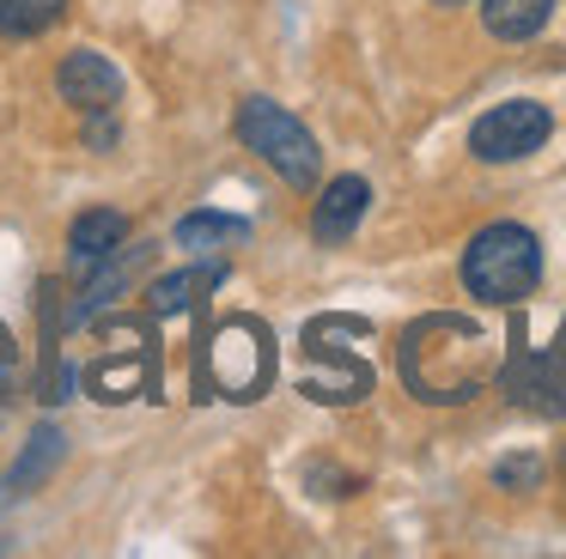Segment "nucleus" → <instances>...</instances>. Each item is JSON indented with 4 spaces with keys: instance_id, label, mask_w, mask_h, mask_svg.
<instances>
[{
    "instance_id": "1",
    "label": "nucleus",
    "mask_w": 566,
    "mask_h": 559,
    "mask_svg": "<svg viewBox=\"0 0 566 559\" xmlns=\"http://www.w3.org/2000/svg\"><path fill=\"white\" fill-rule=\"evenodd\" d=\"M396 371H402L408 395L427 401V408H457V401L481 395L500 371V347L475 316L457 310H432L420 323L402 328V347H396Z\"/></svg>"
},
{
    "instance_id": "2",
    "label": "nucleus",
    "mask_w": 566,
    "mask_h": 559,
    "mask_svg": "<svg viewBox=\"0 0 566 559\" xmlns=\"http://www.w3.org/2000/svg\"><path fill=\"white\" fill-rule=\"evenodd\" d=\"M371 323L366 316H311L305 323V371H298V389L323 408H354V401L371 395V359L354 347L366 340Z\"/></svg>"
},
{
    "instance_id": "3",
    "label": "nucleus",
    "mask_w": 566,
    "mask_h": 559,
    "mask_svg": "<svg viewBox=\"0 0 566 559\" xmlns=\"http://www.w3.org/2000/svg\"><path fill=\"white\" fill-rule=\"evenodd\" d=\"M463 286L481 304H524L542 286V243L530 225H481L463 250Z\"/></svg>"
},
{
    "instance_id": "4",
    "label": "nucleus",
    "mask_w": 566,
    "mask_h": 559,
    "mask_svg": "<svg viewBox=\"0 0 566 559\" xmlns=\"http://www.w3.org/2000/svg\"><path fill=\"white\" fill-rule=\"evenodd\" d=\"M232 128H238V140H244L250 152H256L262 165L286 182V189H311V182H317V170H323L317 140H311L305 122L286 116L274 97H244L238 116H232Z\"/></svg>"
},
{
    "instance_id": "5",
    "label": "nucleus",
    "mask_w": 566,
    "mask_h": 559,
    "mask_svg": "<svg viewBox=\"0 0 566 559\" xmlns=\"http://www.w3.org/2000/svg\"><path fill=\"white\" fill-rule=\"evenodd\" d=\"M208 383L226 401H256L274 383V335L256 316H232L208 335Z\"/></svg>"
},
{
    "instance_id": "6",
    "label": "nucleus",
    "mask_w": 566,
    "mask_h": 559,
    "mask_svg": "<svg viewBox=\"0 0 566 559\" xmlns=\"http://www.w3.org/2000/svg\"><path fill=\"white\" fill-rule=\"evenodd\" d=\"M548 134H554L548 104H536V97H512V104H493L488 116L469 128V152H475L481 165H517V158L542 152Z\"/></svg>"
},
{
    "instance_id": "7",
    "label": "nucleus",
    "mask_w": 566,
    "mask_h": 559,
    "mask_svg": "<svg viewBox=\"0 0 566 559\" xmlns=\"http://www.w3.org/2000/svg\"><path fill=\"white\" fill-rule=\"evenodd\" d=\"M55 92H62V104L98 116V109L123 104V73H116V61L98 55V49H74V55L62 61V73H55Z\"/></svg>"
},
{
    "instance_id": "8",
    "label": "nucleus",
    "mask_w": 566,
    "mask_h": 559,
    "mask_svg": "<svg viewBox=\"0 0 566 559\" xmlns=\"http://www.w3.org/2000/svg\"><path fill=\"white\" fill-rule=\"evenodd\" d=\"M505 389H512L517 408L566 413V328L554 335L548 352H536V359H517L512 371H505Z\"/></svg>"
},
{
    "instance_id": "9",
    "label": "nucleus",
    "mask_w": 566,
    "mask_h": 559,
    "mask_svg": "<svg viewBox=\"0 0 566 559\" xmlns=\"http://www.w3.org/2000/svg\"><path fill=\"white\" fill-rule=\"evenodd\" d=\"M371 207V182L366 177H335L329 189L317 194V207H311V238L317 243H347L359 231V219H366Z\"/></svg>"
},
{
    "instance_id": "10",
    "label": "nucleus",
    "mask_w": 566,
    "mask_h": 559,
    "mask_svg": "<svg viewBox=\"0 0 566 559\" xmlns=\"http://www.w3.org/2000/svg\"><path fill=\"white\" fill-rule=\"evenodd\" d=\"M123 243H128V213H116V207H92V213H80L74 231H67V267L86 280L92 267H98L111 250H123Z\"/></svg>"
},
{
    "instance_id": "11",
    "label": "nucleus",
    "mask_w": 566,
    "mask_h": 559,
    "mask_svg": "<svg viewBox=\"0 0 566 559\" xmlns=\"http://www.w3.org/2000/svg\"><path fill=\"white\" fill-rule=\"evenodd\" d=\"M244 238H250V225H244V219L213 213V207H201V213L177 219V243H184L189 255H226V250H238Z\"/></svg>"
},
{
    "instance_id": "12",
    "label": "nucleus",
    "mask_w": 566,
    "mask_h": 559,
    "mask_svg": "<svg viewBox=\"0 0 566 559\" xmlns=\"http://www.w3.org/2000/svg\"><path fill=\"white\" fill-rule=\"evenodd\" d=\"M554 19V0H481V24L500 43H530Z\"/></svg>"
},
{
    "instance_id": "13",
    "label": "nucleus",
    "mask_w": 566,
    "mask_h": 559,
    "mask_svg": "<svg viewBox=\"0 0 566 559\" xmlns=\"http://www.w3.org/2000/svg\"><path fill=\"white\" fill-rule=\"evenodd\" d=\"M220 280H226V262H208V267H196V274H165V280H153L147 304H153V316H184V310H196L201 292L220 286Z\"/></svg>"
},
{
    "instance_id": "14",
    "label": "nucleus",
    "mask_w": 566,
    "mask_h": 559,
    "mask_svg": "<svg viewBox=\"0 0 566 559\" xmlns=\"http://www.w3.org/2000/svg\"><path fill=\"white\" fill-rule=\"evenodd\" d=\"M153 243H123V250H111L98 267L86 274V304H80V316H92V304L116 298V292H128V280H135V267H147Z\"/></svg>"
},
{
    "instance_id": "15",
    "label": "nucleus",
    "mask_w": 566,
    "mask_h": 559,
    "mask_svg": "<svg viewBox=\"0 0 566 559\" xmlns=\"http://www.w3.org/2000/svg\"><path fill=\"white\" fill-rule=\"evenodd\" d=\"M67 19V0H0V36H43Z\"/></svg>"
},
{
    "instance_id": "16",
    "label": "nucleus",
    "mask_w": 566,
    "mask_h": 559,
    "mask_svg": "<svg viewBox=\"0 0 566 559\" xmlns=\"http://www.w3.org/2000/svg\"><path fill=\"white\" fill-rule=\"evenodd\" d=\"M62 444H67V437L55 432V425H43V432L31 437V456L19 462V468H13V486H31V481H38V474H50L55 462H62Z\"/></svg>"
},
{
    "instance_id": "17",
    "label": "nucleus",
    "mask_w": 566,
    "mask_h": 559,
    "mask_svg": "<svg viewBox=\"0 0 566 559\" xmlns=\"http://www.w3.org/2000/svg\"><path fill=\"white\" fill-rule=\"evenodd\" d=\"M493 481H500L505 493H530V486L542 481V456H505L500 468H493Z\"/></svg>"
},
{
    "instance_id": "18",
    "label": "nucleus",
    "mask_w": 566,
    "mask_h": 559,
    "mask_svg": "<svg viewBox=\"0 0 566 559\" xmlns=\"http://www.w3.org/2000/svg\"><path fill=\"white\" fill-rule=\"evenodd\" d=\"M13 377H19V347H13V335L0 328V395L13 389Z\"/></svg>"
},
{
    "instance_id": "19",
    "label": "nucleus",
    "mask_w": 566,
    "mask_h": 559,
    "mask_svg": "<svg viewBox=\"0 0 566 559\" xmlns=\"http://www.w3.org/2000/svg\"><path fill=\"white\" fill-rule=\"evenodd\" d=\"M432 7H469V0H432Z\"/></svg>"
}]
</instances>
